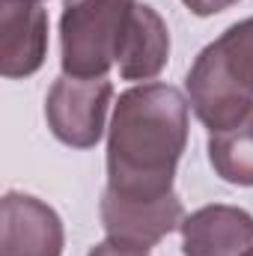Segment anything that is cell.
Returning <instances> with one entry per match:
<instances>
[{"mask_svg":"<svg viewBox=\"0 0 253 256\" xmlns=\"http://www.w3.org/2000/svg\"><path fill=\"white\" fill-rule=\"evenodd\" d=\"M188 98L170 84H140L120 96L108 128V191L164 196L188 146Z\"/></svg>","mask_w":253,"mask_h":256,"instance_id":"1","label":"cell"},{"mask_svg":"<svg viewBox=\"0 0 253 256\" xmlns=\"http://www.w3.org/2000/svg\"><path fill=\"white\" fill-rule=\"evenodd\" d=\"M137 0H63L60 66L74 78H108L120 63Z\"/></svg>","mask_w":253,"mask_h":256,"instance_id":"2","label":"cell"},{"mask_svg":"<svg viewBox=\"0 0 253 256\" xmlns=\"http://www.w3.org/2000/svg\"><path fill=\"white\" fill-rule=\"evenodd\" d=\"M114 84L108 78L60 74L45 96V120L51 134L72 149H92L102 134Z\"/></svg>","mask_w":253,"mask_h":256,"instance_id":"3","label":"cell"},{"mask_svg":"<svg viewBox=\"0 0 253 256\" xmlns=\"http://www.w3.org/2000/svg\"><path fill=\"white\" fill-rule=\"evenodd\" d=\"M185 90L188 104L196 120L208 128V134L238 126L248 114H253V92L232 74L218 42L196 54L185 74Z\"/></svg>","mask_w":253,"mask_h":256,"instance_id":"4","label":"cell"},{"mask_svg":"<svg viewBox=\"0 0 253 256\" xmlns=\"http://www.w3.org/2000/svg\"><path fill=\"white\" fill-rule=\"evenodd\" d=\"M98 214L108 238L149 250L161 238H167L173 230L182 226L185 206L176 191L164 196H122L104 188Z\"/></svg>","mask_w":253,"mask_h":256,"instance_id":"5","label":"cell"},{"mask_svg":"<svg viewBox=\"0 0 253 256\" xmlns=\"http://www.w3.org/2000/svg\"><path fill=\"white\" fill-rule=\"evenodd\" d=\"M60 214L39 196L6 191L0 200V256H63Z\"/></svg>","mask_w":253,"mask_h":256,"instance_id":"6","label":"cell"},{"mask_svg":"<svg viewBox=\"0 0 253 256\" xmlns=\"http://www.w3.org/2000/svg\"><path fill=\"white\" fill-rule=\"evenodd\" d=\"M48 57V12L36 0H0V72L9 80L36 74Z\"/></svg>","mask_w":253,"mask_h":256,"instance_id":"7","label":"cell"},{"mask_svg":"<svg viewBox=\"0 0 253 256\" xmlns=\"http://www.w3.org/2000/svg\"><path fill=\"white\" fill-rule=\"evenodd\" d=\"M182 254L185 256H248L253 254V214L212 202L185 214L182 226Z\"/></svg>","mask_w":253,"mask_h":256,"instance_id":"8","label":"cell"},{"mask_svg":"<svg viewBox=\"0 0 253 256\" xmlns=\"http://www.w3.org/2000/svg\"><path fill=\"white\" fill-rule=\"evenodd\" d=\"M170 60V30L167 21L149 6L137 3L128 24L122 54H120V78L122 80H152L164 72Z\"/></svg>","mask_w":253,"mask_h":256,"instance_id":"9","label":"cell"},{"mask_svg":"<svg viewBox=\"0 0 253 256\" xmlns=\"http://www.w3.org/2000/svg\"><path fill=\"white\" fill-rule=\"evenodd\" d=\"M208 164L214 173L238 188H253V114L238 126L208 134Z\"/></svg>","mask_w":253,"mask_h":256,"instance_id":"10","label":"cell"},{"mask_svg":"<svg viewBox=\"0 0 253 256\" xmlns=\"http://www.w3.org/2000/svg\"><path fill=\"white\" fill-rule=\"evenodd\" d=\"M214 42L224 51V60L232 68V74L253 92V15L226 27Z\"/></svg>","mask_w":253,"mask_h":256,"instance_id":"11","label":"cell"},{"mask_svg":"<svg viewBox=\"0 0 253 256\" xmlns=\"http://www.w3.org/2000/svg\"><path fill=\"white\" fill-rule=\"evenodd\" d=\"M86 256H149V250L108 238V242H98V244H96V248H92V250H90Z\"/></svg>","mask_w":253,"mask_h":256,"instance_id":"12","label":"cell"},{"mask_svg":"<svg viewBox=\"0 0 253 256\" xmlns=\"http://www.w3.org/2000/svg\"><path fill=\"white\" fill-rule=\"evenodd\" d=\"M182 3L188 6L194 15H200V18H208V15H218V12H224V9L236 6L238 0H182Z\"/></svg>","mask_w":253,"mask_h":256,"instance_id":"13","label":"cell"},{"mask_svg":"<svg viewBox=\"0 0 253 256\" xmlns=\"http://www.w3.org/2000/svg\"><path fill=\"white\" fill-rule=\"evenodd\" d=\"M36 3H42V0H36Z\"/></svg>","mask_w":253,"mask_h":256,"instance_id":"14","label":"cell"},{"mask_svg":"<svg viewBox=\"0 0 253 256\" xmlns=\"http://www.w3.org/2000/svg\"><path fill=\"white\" fill-rule=\"evenodd\" d=\"M248 256H253V254H248Z\"/></svg>","mask_w":253,"mask_h":256,"instance_id":"15","label":"cell"}]
</instances>
